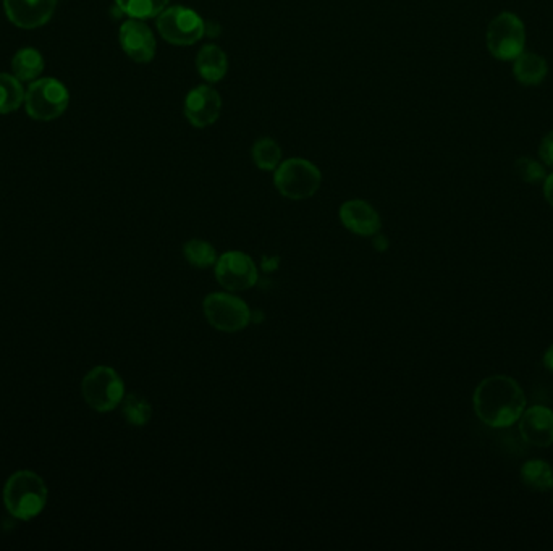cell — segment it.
<instances>
[{
    "label": "cell",
    "mask_w": 553,
    "mask_h": 551,
    "mask_svg": "<svg viewBox=\"0 0 553 551\" xmlns=\"http://www.w3.org/2000/svg\"><path fill=\"white\" fill-rule=\"evenodd\" d=\"M473 406L482 424L492 429H507L520 421L526 409V395L515 379L492 375L474 390Z\"/></svg>",
    "instance_id": "6da1fadb"
},
{
    "label": "cell",
    "mask_w": 553,
    "mask_h": 551,
    "mask_svg": "<svg viewBox=\"0 0 553 551\" xmlns=\"http://www.w3.org/2000/svg\"><path fill=\"white\" fill-rule=\"evenodd\" d=\"M5 508L13 518L30 521L43 513L47 505L44 480L31 471H18L4 487Z\"/></svg>",
    "instance_id": "7a4b0ae2"
},
{
    "label": "cell",
    "mask_w": 553,
    "mask_h": 551,
    "mask_svg": "<svg viewBox=\"0 0 553 551\" xmlns=\"http://www.w3.org/2000/svg\"><path fill=\"white\" fill-rule=\"evenodd\" d=\"M526 25L516 13L502 12L487 26L486 46L489 54L500 62H513L526 51Z\"/></svg>",
    "instance_id": "3957f363"
},
{
    "label": "cell",
    "mask_w": 553,
    "mask_h": 551,
    "mask_svg": "<svg viewBox=\"0 0 553 551\" xmlns=\"http://www.w3.org/2000/svg\"><path fill=\"white\" fill-rule=\"evenodd\" d=\"M321 183V170L317 169L313 162L301 157L280 162L279 167L274 170L275 188L283 198L292 201L313 198L321 188Z\"/></svg>",
    "instance_id": "277c9868"
},
{
    "label": "cell",
    "mask_w": 553,
    "mask_h": 551,
    "mask_svg": "<svg viewBox=\"0 0 553 551\" xmlns=\"http://www.w3.org/2000/svg\"><path fill=\"white\" fill-rule=\"evenodd\" d=\"M83 396L89 408L98 413H110L125 398V383L112 367L98 366L83 379Z\"/></svg>",
    "instance_id": "5b68a950"
},
{
    "label": "cell",
    "mask_w": 553,
    "mask_h": 551,
    "mask_svg": "<svg viewBox=\"0 0 553 551\" xmlns=\"http://www.w3.org/2000/svg\"><path fill=\"white\" fill-rule=\"evenodd\" d=\"M157 31L161 38L174 46H193L206 34V22L195 10L174 5L157 17Z\"/></svg>",
    "instance_id": "8992f818"
},
{
    "label": "cell",
    "mask_w": 553,
    "mask_h": 551,
    "mask_svg": "<svg viewBox=\"0 0 553 551\" xmlns=\"http://www.w3.org/2000/svg\"><path fill=\"white\" fill-rule=\"evenodd\" d=\"M207 322L224 333H237L246 329L251 322L248 304L230 293H211L203 301Z\"/></svg>",
    "instance_id": "52a82bcc"
},
{
    "label": "cell",
    "mask_w": 553,
    "mask_h": 551,
    "mask_svg": "<svg viewBox=\"0 0 553 551\" xmlns=\"http://www.w3.org/2000/svg\"><path fill=\"white\" fill-rule=\"evenodd\" d=\"M68 102L67 88L55 78L33 81L25 94L26 112L41 122L59 118L67 110Z\"/></svg>",
    "instance_id": "ba28073f"
},
{
    "label": "cell",
    "mask_w": 553,
    "mask_h": 551,
    "mask_svg": "<svg viewBox=\"0 0 553 551\" xmlns=\"http://www.w3.org/2000/svg\"><path fill=\"white\" fill-rule=\"evenodd\" d=\"M216 278L225 290L232 293L250 290L258 283V267L243 251H227L217 259Z\"/></svg>",
    "instance_id": "9c48e42d"
},
{
    "label": "cell",
    "mask_w": 553,
    "mask_h": 551,
    "mask_svg": "<svg viewBox=\"0 0 553 551\" xmlns=\"http://www.w3.org/2000/svg\"><path fill=\"white\" fill-rule=\"evenodd\" d=\"M222 114V97L209 85L196 86L185 99V117L195 128L214 125Z\"/></svg>",
    "instance_id": "30bf717a"
},
{
    "label": "cell",
    "mask_w": 553,
    "mask_h": 551,
    "mask_svg": "<svg viewBox=\"0 0 553 551\" xmlns=\"http://www.w3.org/2000/svg\"><path fill=\"white\" fill-rule=\"evenodd\" d=\"M120 44L125 54L136 64H149L156 57L157 43L143 20L130 18L120 28Z\"/></svg>",
    "instance_id": "8fae6325"
},
{
    "label": "cell",
    "mask_w": 553,
    "mask_h": 551,
    "mask_svg": "<svg viewBox=\"0 0 553 551\" xmlns=\"http://www.w3.org/2000/svg\"><path fill=\"white\" fill-rule=\"evenodd\" d=\"M55 5L57 0H4L7 18L23 30L46 25L54 15Z\"/></svg>",
    "instance_id": "7c38bea8"
},
{
    "label": "cell",
    "mask_w": 553,
    "mask_h": 551,
    "mask_svg": "<svg viewBox=\"0 0 553 551\" xmlns=\"http://www.w3.org/2000/svg\"><path fill=\"white\" fill-rule=\"evenodd\" d=\"M520 434L524 442L536 448L553 445V411L542 404L524 409L520 417Z\"/></svg>",
    "instance_id": "4fadbf2b"
},
{
    "label": "cell",
    "mask_w": 553,
    "mask_h": 551,
    "mask_svg": "<svg viewBox=\"0 0 553 551\" xmlns=\"http://www.w3.org/2000/svg\"><path fill=\"white\" fill-rule=\"evenodd\" d=\"M338 215H340L343 227L358 236H374L382 228L379 212L363 199H351V201L343 202Z\"/></svg>",
    "instance_id": "5bb4252c"
},
{
    "label": "cell",
    "mask_w": 553,
    "mask_h": 551,
    "mask_svg": "<svg viewBox=\"0 0 553 551\" xmlns=\"http://www.w3.org/2000/svg\"><path fill=\"white\" fill-rule=\"evenodd\" d=\"M511 72L515 80L523 86H537L544 83L549 75V64L537 52L524 51L513 62Z\"/></svg>",
    "instance_id": "9a60e30c"
},
{
    "label": "cell",
    "mask_w": 553,
    "mask_h": 551,
    "mask_svg": "<svg viewBox=\"0 0 553 551\" xmlns=\"http://www.w3.org/2000/svg\"><path fill=\"white\" fill-rule=\"evenodd\" d=\"M196 67L207 83H219L227 75V54L216 44H206L196 57Z\"/></svg>",
    "instance_id": "2e32d148"
},
{
    "label": "cell",
    "mask_w": 553,
    "mask_h": 551,
    "mask_svg": "<svg viewBox=\"0 0 553 551\" xmlns=\"http://www.w3.org/2000/svg\"><path fill=\"white\" fill-rule=\"evenodd\" d=\"M521 480L532 492L553 490V467L544 459H531L521 467Z\"/></svg>",
    "instance_id": "e0dca14e"
},
{
    "label": "cell",
    "mask_w": 553,
    "mask_h": 551,
    "mask_svg": "<svg viewBox=\"0 0 553 551\" xmlns=\"http://www.w3.org/2000/svg\"><path fill=\"white\" fill-rule=\"evenodd\" d=\"M13 75L20 81H34L44 70L43 55L36 49L26 47L18 51L12 60Z\"/></svg>",
    "instance_id": "ac0fdd59"
},
{
    "label": "cell",
    "mask_w": 553,
    "mask_h": 551,
    "mask_svg": "<svg viewBox=\"0 0 553 551\" xmlns=\"http://www.w3.org/2000/svg\"><path fill=\"white\" fill-rule=\"evenodd\" d=\"M25 94L22 81L17 76L0 73V114H10L20 109Z\"/></svg>",
    "instance_id": "d6986e66"
},
{
    "label": "cell",
    "mask_w": 553,
    "mask_h": 551,
    "mask_svg": "<svg viewBox=\"0 0 553 551\" xmlns=\"http://www.w3.org/2000/svg\"><path fill=\"white\" fill-rule=\"evenodd\" d=\"M183 256L195 269H209L212 265H216L219 259L216 248L209 241L199 240V238L186 241L183 246Z\"/></svg>",
    "instance_id": "ffe728a7"
},
{
    "label": "cell",
    "mask_w": 553,
    "mask_h": 551,
    "mask_svg": "<svg viewBox=\"0 0 553 551\" xmlns=\"http://www.w3.org/2000/svg\"><path fill=\"white\" fill-rule=\"evenodd\" d=\"M125 15L136 20L157 18L169 7L170 0H115Z\"/></svg>",
    "instance_id": "44dd1931"
},
{
    "label": "cell",
    "mask_w": 553,
    "mask_h": 551,
    "mask_svg": "<svg viewBox=\"0 0 553 551\" xmlns=\"http://www.w3.org/2000/svg\"><path fill=\"white\" fill-rule=\"evenodd\" d=\"M122 414L125 421L133 427H144L152 417V404L136 393L125 395L122 401Z\"/></svg>",
    "instance_id": "7402d4cb"
},
{
    "label": "cell",
    "mask_w": 553,
    "mask_h": 551,
    "mask_svg": "<svg viewBox=\"0 0 553 551\" xmlns=\"http://www.w3.org/2000/svg\"><path fill=\"white\" fill-rule=\"evenodd\" d=\"M254 164L258 165V169L266 170V172H274L282 162V149L279 143L272 138H261L254 143L253 151Z\"/></svg>",
    "instance_id": "603a6c76"
},
{
    "label": "cell",
    "mask_w": 553,
    "mask_h": 551,
    "mask_svg": "<svg viewBox=\"0 0 553 551\" xmlns=\"http://www.w3.org/2000/svg\"><path fill=\"white\" fill-rule=\"evenodd\" d=\"M547 167L542 164L541 160L532 159V157L523 156L515 162V172L521 181L524 183H544L547 177Z\"/></svg>",
    "instance_id": "cb8c5ba5"
},
{
    "label": "cell",
    "mask_w": 553,
    "mask_h": 551,
    "mask_svg": "<svg viewBox=\"0 0 553 551\" xmlns=\"http://www.w3.org/2000/svg\"><path fill=\"white\" fill-rule=\"evenodd\" d=\"M537 154H539V160H541L542 164H544L547 169L553 170V130L549 131V133L541 139Z\"/></svg>",
    "instance_id": "d4e9b609"
},
{
    "label": "cell",
    "mask_w": 553,
    "mask_h": 551,
    "mask_svg": "<svg viewBox=\"0 0 553 551\" xmlns=\"http://www.w3.org/2000/svg\"><path fill=\"white\" fill-rule=\"evenodd\" d=\"M544 198L553 209V170L547 173V177L544 180Z\"/></svg>",
    "instance_id": "484cf974"
},
{
    "label": "cell",
    "mask_w": 553,
    "mask_h": 551,
    "mask_svg": "<svg viewBox=\"0 0 553 551\" xmlns=\"http://www.w3.org/2000/svg\"><path fill=\"white\" fill-rule=\"evenodd\" d=\"M544 366L553 374V345H550L549 350L545 351Z\"/></svg>",
    "instance_id": "4316f807"
}]
</instances>
